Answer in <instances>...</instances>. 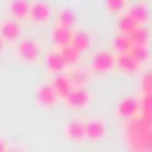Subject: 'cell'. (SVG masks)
<instances>
[{
  "label": "cell",
  "instance_id": "6da1fadb",
  "mask_svg": "<svg viewBox=\"0 0 152 152\" xmlns=\"http://www.w3.org/2000/svg\"><path fill=\"white\" fill-rule=\"evenodd\" d=\"M126 142L131 152H152V128L145 131L138 124V116L126 121Z\"/></svg>",
  "mask_w": 152,
  "mask_h": 152
},
{
  "label": "cell",
  "instance_id": "7a4b0ae2",
  "mask_svg": "<svg viewBox=\"0 0 152 152\" xmlns=\"http://www.w3.org/2000/svg\"><path fill=\"white\" fill-rule=\"evenodd\" d=\"M114 59H116L114 52H109V50H97V52H93V57H90V66H93V71L104 74V71L114 69Z\"/></svg>",
  "mask_w": 152,
  "mask_h": 152
},
{
  "label": "cell",
  "instance_id": "3957f363",
  "mask_svg": "<svg viewBox=\"0 0 152 152\" xmlns=\"http://www.w3.org/2000/svg\"><path fill=\"white\" fill-rule=\"evenodd\" d=\"M116 114L121 116V119H133V116H138L140 114V102H138V97H133V95H128V97H124V100H119V104H116Z\"/></svg>",
  "mask_w": 152,
  "mask_h": 152
},
{
  "label": "cell",
  "instance_id": "277c9868",
  "mask_svg": "<svg viewBox=\"0 0 152 152\" xmlns=\"http://www.w3.org/2000/svg\"><path fill=\"white\" fill-rule=\"evenodd\" d=\"M38 52H40V45H38V40L36 38H19V43H17V55L21 57V59H36L38 57Z\"/></svg>",
  "mask_w": 152,
  "mask_h": 152
},
{
  "label": "cell",
  "instance_id": "5b68a950",
  "mask_svg": "<svg viewBox=\"0 0 152 152\" xmlns=\"http://www.w3.org/2000/svg\"><path fill=\"white\" fill-rule=\"evenodd\" d=\"M28 7H31V2L28 0H12L10 5H7V14H10V19L12 21H21V19H26L28 17Z\"/></svg>",
  "mask_w": 152,
  "mask_h": 152
},
{
  "label": "cell",
  "instance_id": "8992f818",
  "mask_svg": "<svg viewBox=\"0 0 152 152\" xmlns=\"http://www.w3.org/2000/svg\"><path fill=\"white\" fill-rule=\"evenodd\" d=\"M126 14H128L138 26H145V21L150 19V10H147L145 2H133V5H128V7H126Z\"/></svg>",
  "mask_w": 152,
  "mask_h": 152
},
{
  "label": "cell",
  "instance_id": "52a82bcc",
  "mask_svg": "<svg viewBox=\"0 0 152 152\" xmlns=\"http://www.w3.org/2000/svg\"><path fill=\"white\" fill-rule=\"evenodd\" d=\"M64 102H66L69 107H74V109H81V107H86V104L90 102V93H88L86 88H74V90L64 97Z\"/></svg>",
  "mask_w": 152,
  "mask_h": 152
},
{
  "label": "cell",
  "instance_id": "ba28073f",
  "mask_svg": "<svg viewBox=\"0 0 152 152\" xmlns=\"http://www.w3.org/2000/svg\"><path fill=\"white\" fill-rule=\"evenodd\" d=\"M50 14H52V7L48 2H31V7H28V19H33L38 24L40 21H48Z\"/></svg>",
  "mask_w": 152,
  "mask_h": 152
},
{
  "label": "cell",
  "instance_id": "9c48e42d",
  "mask_svg": "<svg viewBox=\"0 0 152 152\" xmlns=\"http://www.w3.org/2000/svg\"><path fill=\"white\" fill-rule=\"evenodd\" d=\"M90 43H93V36H90L88 31H83V28H76L74 36H71V43H69V45H71L76 52H83V50L90 48Z\"/></svg>",
  "mask_w": 152,
  "mask_h": 152
},
{
  "label": "cell",
  "instance_id": "30bf717a",
  "mask_svg": "<svg viewBox=\"0 0 152 152\" xmlns=\"http://www.w3.org/2000/svg\"><path fill=\"white\" fill-rule=\"evenodd\" d=\"M50 86H52L55 95H57V97H62V100L74 90V86H71V81L66 78V74H57V76L52 78V83H50Z\"/></svg>",
  "mask_w": 152,
  "mask_h": 152
},
{
  "label": "cell",
  "instance_id": "8fae6325",
  "mask_svg": "<svg viewBox=\"0 0 152 152\" xmlns=\"http://www.w3.org/2000/svg\"><path fill=\"white\" fill-rule=\"evenodd\" d=\"M50 36H52V40H55V45L57 48H64V45H69L71 43V36H74V28H66V26H52V31H50Z\"/></svg>",
  "mask_w": 152,
  "mask_h": 152
},
{
  "label": "cell",
  "instance_id": "7c38bea8",
  "mask_svg": "<svg viewBox=\"0 0 152 152\" xmlns=\"http://www.w3.org/2000/svg\"><path fill=\"white\" fill-rule=\"evenodd\" d=\"M104 131H107V126H104L102 119H90V121H86V138L100 140V138L104 135Z\"/></svg>",
  "mask_w": 152,
  "mask_h": 152
},
{
  "label": "cell",
  "instance_id": "4fadbf2b",
  "mask_svg": "<svg viewBox=\"0 0 152 152\" xmlns=\"http://www.w3.org/2000/svg\"><path fill=\"white\" fill-rule=\"evenodd\" d=\"M36 97H38V102H40V104H48V107H52V104L57 102V95H55V90H52V86H50V83L38 86Z\"/></svg>",
  "mask_w": 152,
  "mask_h": 152
},
{
  "label": "cell",
  "instance_id": "5bb4252c",
  "mask_svg": "<svg viewBox=\"0 0 152 152\" xmlns=\"http://www.w3.org/2000/svg\"><path fill=\"white\" fill-rule=\"evenodd\" d=\"M64 133H66L71 140H81V138H86V121H81V119H71V121L66 124Z\"/></svg>",
  "mask_w": 152,
  "mask_h": 152
},
{
  "label": "cell",
  "instance_id": "9a60e30c",
  "mask_svg": "<svg viewBox=\"0 0 152 152\" xmlns=\"http://www.w3.org/2000/svg\"><path fill=\"white\" fill-rule=\"evenodd\" d=\"M0 38H2V43L5 40H17L19 38V24L12 21V19H5L0 24Z\"/></svg>",
  "mask_w": 152,
  "mask_h": 152
},
{
  "label": "cell",
  "instance_id": "2e32d148",
  "mask_svg": "<svg viewBox=\"0 0 152 152\" xmlns=\"http://www.w3.org/2000/svg\"><path fill=\"white\" fill-rule=\"evenodd\" d=\"M114 66H116V69H121V71H126V74H133V71H138V66H140V64H138L131 55H116Z\"/></svg>",
  "mask_w": 152,
  "mask_h": 152
},
{
  "label": "cell",
  "instance_id": "e0dca14e",
  "mask_svg": "<svg viewBox=\"0 0 152 152\" xmlns=\"http://www.w3.org/2000/svg\"><path fill=\"white\" fill-rule=\"evenodd\" d=\"M66 78L71 81V86H74V88H86L88 71H86V69H81V66H74V69H69V71H66Z\"/></svg>",
  "mask_w": 152,
  "mask_h": 152
},
{
  "label": "cell",
  "instance_id": "ac0fdd59",
  "mask_svg": "<svg viewBox=\"0 0 152 152\" xmlns=\"http://www.w3.org/2000/svg\"><path fill=\"white\" fill-rule=\"evenodd\" d=\"M66 64H64V59H62V55H59V50H50L48 52V69L57 76V74H62V69H64Z\"/></svg>",
  "mask_w": 152,
  "mask_h": 152
},
{
  "label": "cell",
  "instance_id": "d6986e66",
  "mask_svg": "<svg viewBox=\"0 0 152 152\" xmlns=\"http://www.w3.org/2000/svg\"><path fill=\"white\" fill-rule=\"evenodd\" d=\"M74 21H76V14H74V10H69V7H59V10H57V26L74 28Z\"/></svg>",
  "mask_w": 152,
  "mask_h": 152
},
{
  "label": "cell",
  "instance_id": "ffe728a7",
  "mask_svg": "<svg viewBox=\"0 0 152 152\" xmlns=\"http://www.w3.org/2000/svg\"><path fill=\"white\" fill-rule=\"evenodd\" d=\"M147 38H150V31H147V26H135V28L128 33V40H131V45H147Z\"/></svg>",
  "mask_w": 152,
  "mask_h": 152
},
{
  "label": "cell",
  "instance_id": "44dd1931",
  "mask_svg": "<svg viewBox=\"0 0 152 152\" xmlns=\"http://www.w3.org/2000/svg\"><path fill=\"white\" fill-rule=\"evenodd\" d=\"M57 50H59V55H62V59H64V64H66V66H71V69H74V66L78 64L81 52H76L71 45H64V48H57Z\"/></svg>",
  "mask_w": 152,
  "mask_h": 152
},
{
  "label": "cell",
  "instance_id": "7402d4cb",
  "mask_svg": "<svg viewBox=\"0 0 152 152\" xmlns=\"http://www.w3.org/2000/svg\"><path fill=\"white\" fill-rule=\"evenodd\" d=\"M112 45H114V50H116L119 55H126V52L131 50V40H128V36H124V33H116V36L112 38Z\"/></svg>",
  "mask_w": 152,
  "mask_h": 152
},
{
  "label": "cell",
  "instance_id": "603a6c76",
  "mask_svg": "<svg viewBox=\"0 0 152 152\" xmlns=\"http://www.w3.org/2000/svg\"><path fill=\"white\" fill-rule=\"evenodd\" d=\"M135 26H138V24H135V21H133V19H131V17L126 14V12H124V14L119 17V33L128 36V33H131V31H133Z\"/></svg>",
  "mask_w": 152,
  "mask_h": 152
},
{
  "label": "cell",
  "instance_id": "cb8c5ba5",
  "mask_svg": "<svg viewBox=\"0 0 152 152\" xmlns=\"http://www.w3.org/2000/svg\"><path fill=\"white\" fill-rule=\"evenodd\" d=\"M126 55H131L138 64H142V62L147 59V45H131V50H128Z\"/></svg>",
  "mask_w": 152,
  "mask_h": 152
},
{
  "label": "cell",
  "instance_id": "d4e9b609",
  "mask_svg": "<svg viewBox=\"0 0 152 152\" xmlns=\"http://www.w3.org/2000/svg\"><path fill=\"white\" fill-rule=\"evenodd\" d=\"M140 90H142V95H152V71H145V74H142Z\"/></svg>",
  "mask_w": 152,
  "mask_h": 152
},
{
  "label": "cell",
  "instance_id": "484cf974",
  "mask_svg": "<svg viewBox=\"0 0 152 152\" xmlns=\"http://www.w3.org/2000/svg\"><path fill=\"white\" fill-rule=\"evenodd\" d=\"M140 114H152V95H140Z\"/></svg>",
  "mask_w": 152,
  "mask_h": 152
},
{
  "label": "cell",
  "instance_id": "4316f807",
  "mask_svg": "<svg viewBox=\"0 0 152 152\" xmlns=\"http://www.w3.org/2000/svg\"><path fill=\"white\" fill-rule=\"evenodd\" d=\"M126 7H128V5H126L124 0H109V2H107V10H109V12H124Z\"/></svg>",
  "mask_w": 152,
  "mask_h": 152
},
{
  "label": "cell",
  "instance_id": "83f0119b",
  "mask_svg": "<svg viewBox=\"0 0 152 152\" xmlns=\"http://www.w3.org/2000/svg\"><path fill=\"white\" fill-rule=\"evenodd\" d=\"M7 147H10V145H7V140L0 135V152H7Z\"/></svg>",
  "mask_w": 152,
  "mask_h": 152
},
{
  "label": "cell",
  "instance_id": "f1b7e54d",
  "mask_svg": "<svg viewBox=\"0 0 152 152\" xmlns=\"http://www.w3.org/2000/svg\"><path fill=\"white\" fill-rule=\"evenodd\" d=\"M7 152H24V150H19V147H7Z\"/></svg>",
  "mask_w": 152,
  "mask_h": 152
},
{
  "label": "cell",
  "instance_id": "f546056e",
  "mask_svg": "<svg viewBox=\"0 0 152 152\" xmlns=\"http://www.w3.org/2000/svg\"><path fill=\"white\" fill-rule=\"evenodd\" d=\"M0 50H2V38H0Z\"/></svg>",
  "mask_w": 152,
  "mask_h": 152
}]
</instances>
